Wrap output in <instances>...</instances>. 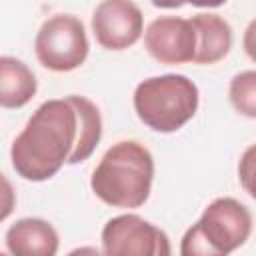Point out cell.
Segmentation results:
<instances>
[{
  "label": "cell",
  "mask_w": 256,
  "mask_h": 256,
  "mask_svg": "<svg viewBox=\"0 0 256 256\" xmlns=\"http://www.w3.org/2000/svg\"><path fill=\"white\" fill-rule=\"evenodd\" d=\"M68 256H106V254H102L94 246H80V248H74L72 252H68Z\"/></svg>",
  "instance_id": "cell-17"
},
{
  "label": "cell",
  "mask_w": 256,
  "mask_h": 256,
  "mask_svg": "<svg viewBox=\"0 0 256 256\" xmlns=\"http://www.w3.org/2000/svg\"><path fill=\"white\" fill-rule=\"evenodd\" d=\"M198 86L184 74H162L142 80L134 90V110L140 122L160 134L180 130L198 110Z\"/></svg>",
  "instance_id": "cell-3"
},
{
  "label": "cell",
  "mask_w": 256,
  "mask_h": 256,
  "mask_svg": "<svg viewBox=\"0 0 256 256\" xmlns=\"http://www.w3.org/2000/svg\"><path fill=\"white\" fill-rule=\"evenodd\" d=\"M70 102L76 106L78 110V116H80V134H78V142H76V148L68 160V164H78V162H84L86 158L92 156V152L96 150L100 138H102V116H100V110L98 106L84 98V96H68Z\"/></svg>",
  "instance_id": "cell-12"
},
{
  "label": "cell",
  "mask_w": 256,
  "mask_h": 256,
  "mask_svg": "<svg viewBox=\"0 0 256 256\" xmlns=\"http://www.w3.org/2000/svg\"><path fill=\"white\" fill-rule=\"evenodd\" d=\"M228 98L238 114L256 118V70L234 74L228 86Z\"/></svg>",
  "instance_id": "cell-13"
},
{
  "label": "cell",
  "mask_w": 256,
  "mask_h": 256,
  "mask_svg": "<svg viewBox=\"0 0 256 256\" xmlns=\"http://www.w3.org/2000/svg\"><path fill=\"white\" fill-rule=\"evenodd\" d=\"M78 134L80 116L70 98L42 102L12 142V168L30 182H44L56 176L64 162L70 160Z\"/></svg>",
  "instance_id": "cell-1"
},
{
  "label": "cell",
  "mask_w": 256,
  "mask_h": 256,
  "mask_svg": "<svg viewBox=\"0 0 256 256\" xmlns=\"http://www.w3.org/2000/svg\"><path fill=\"white\" fill-rule=\"evenodd\" d=\"M106 256H172L170 238L164 230L138 214H120L102 228Z\"/></svg>",
  "instance_id": "cell-5"
},
{
  "label": "cell",
  "mask_w": 256,
  "mask_h": 256,
  "mask_svg": "<svg viewBox=\"0 0 256 256\" xmlns=\"http://www.w3.org/2000/svg\"><path fill=\"white\" fill-rule=\"evenodd\" d=\"M196 30L190 20L180 16H160L144 32L148 54L160 64H186L196 56Z\"/></svg>",
  "instance_id": "cell-8"
},
{
  "label": "cell",
  "mask_w": 256,
  "mask_h": 256,
  "mask_svg": "<svg viewBox=\"0 0 256 256\" xmlns=\"http://www.w3.org/2000/svg\"><path fill=\"white\" fill-rule=\"evenodd\" d=\"M0 256H10V254H6V252H4V254H0Z\"/></svg>",
  "instance_id": "cell-18"
},
{
  "label": "cell",
  "mask_w": 256,
  "mask_h": 256,
  "mask_svg": "<svg viewBox=\"0 0 256 256\" xmlns=\"http://www.w3.org/2000/svg\"><path fill=\"white\" fill-rule=\"evenodd\" d=\"M180 256H228V254L214 248L210 244V240L202 234V230L196 222L184 232V236L180 240Z\"/></svg>",
  "instance_id": "cell-14"
},
{
  "label": "cell",
  "mask_w": 256,
  "mask_h": 256,
  "mask_svg": "<svg viewBox=\"0 0 256 256\" xmlns=\"http://www.w3.org/2000/svg\"><path fill=\"white\" fill-rule=\"evenodd\" d=\"M238 180L244 192L256 200V144L248 146L238 162Z\"/></svg>",
  "instance_id": "cell-15"
},
{
  "label": "cell",
  "mask_w": 256,
  "mask_h": 256,
  "mask_svg": "<svg viewBox=\"0 0 256 256\" xmlns=\"http://www.w3.org/2000/svg\"><path fill=\"white\" fill-rule=\"evenodd\" d=\"M196 30V64H216L228 56L232 48V28L230 24L214 14V12H200L190 18Z\"/></svg>",
  "instance_id": "cell-10"
},
{
  "label": "cell",
  "mask_w": 256,
  "mask_h": 256,
  "mask_svg": "<svg viewBox=\"0 0 256 256\" xmlns=\"http://www.w3.org/2000/svg\"><path fill=\"white\" fill-rule=\"evenodd\" d=\"M38 90L34 72L18 58H0V104L2 108L26 106Z\"/></svg>",
  "instance_id": "cell-11"
},
{
  "label": "cell",
  "mask_w": 256,
  "mask_h": 256,
  "mask_svg": "<svg viewBox=\"0 0 256 256\" xmlns=\"http://www.w3.org/2000/svg\"><path fill=\"white\" fill-rule=\"evenodd\" d=\"M242 46H244V52L248 54V58L252 62H256V18L246 26L244 38H242Z\"/></svg>",
  "instance_id": "cell-16"
},
{
  "label": "cell",
  "mask_w": 256,
  "mask_h": 256,
  "mask_svg": "<svg viewBox=\"0 0 256 256\" xmlns=\"http://www.w3.org/2000/svg\"><path fill=\"white\" fill-rule=\"evenodd\" d=\"M90 44L80 18L54 14L38 30L34 52L38 62L52 72H70L84 64Z\"/></svg>",
  "instance_id": "cell-4"
},
{
  "label": "cell",
  "mask_w": 256,
  "mask_h": 256,
  "mask_svg": "<svg viewBox=\"0 0 256 256\" xmlns=\"http://www.w3.org/2000/svg\"><path fill=\"white\" fill-rule=\"evenodd\" d=\"M154 158L136 140L112 144L92 172L90 188L114 208H140L152 190Z\"/></svg>",
  "instance_id": "cell-2"
},
{
  "label": "cell",
  "mask_w": 256,
  "mask_h": 256,
  "mask_svg": "<svg viewBox=\"0 0 256 256\" xmlns=\"http://www.w3.org/2000/svg\"><path fill=\"white\" fill-rule=\"evenodd\" d=\"M92 32L106 50H126L134 46L144 32L142 10L128 0H104L92 12Z\"/></svg>",
  "instance_id": "cell-7"
},
{
  "label": "cell",
  "mask_w": 256,
  "mask_h": 256,
  "mask_svg": "<svg viewBox=\"0 0 256 256\" xmlns=\"http://www.w3.org/2000/svg\"><path fill=\"white\" fill-rule=\"evenodd\" d=\"M198 226L214 248L224 254H230L250 238L252 214L236 198L224 196L212 200L204 208Z\"/></svg>",
  "instance_id": "cell-6"
},
{
  "label": "cell",
  "mask_w": 256,
  "mask_h": 256,
  "mask_svg": "<svg viewBox=\"0 0 256 256\" xmlns=\"http://www.w3.org/2000/svg\"><path fill=\"white\" fill-rule=\"evenodd\" d=\"M10 256H56L60 238L56 228L42 218H20L6 230Z\"/></svg>",
  "instance_id": "cell-9"
}]
</instances>
